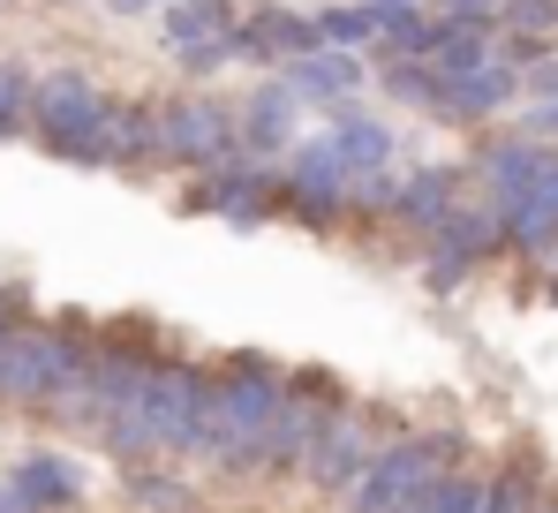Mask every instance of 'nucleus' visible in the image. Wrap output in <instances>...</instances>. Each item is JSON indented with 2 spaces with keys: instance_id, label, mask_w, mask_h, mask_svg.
Returning <instances> with one entry per match:
<instances>
[{
  "instance_id": "12",
  "label": "nucleus",
  "mask_w": 558,
  "mask_h": 513,
  "mask_svg": "<svg viewBox=\"0 0 558 513\" xmlns=\"http://www.w3.org/2000/svg\"><path fill=\"white\" fill-rule=\"evenodd\" d=\"M325 38H317V15H302V8H279L265 0L257 15H234V31H227V53L234 61H250V69H287V61H310Z\"/></svg>"
},
{
  "instance_id": "35",
  "label": "nucleus",
  "mask_w": 558,
  "mask_h": 513,
  "mask_svg": "<svg viewBox=\"0 0 558 513\" xmlns=\"http://www.w3.org/2000/svg\"><path fill=\"white\" fill-rule=\"evenodd\" d=\"M31 318V302H23V287H0V347H8V333Z\"/></svg>"
},
{
  "instance_id": "13",
  "label": "nucleus",
  "mask_w": 558,
  "mask_h": 513,
  "mask_svg": "<svg viewBox=\"0 0 558 513\" xmlns=\"http://www.w3.org/2000/svg\"><path fill=\"white\" fill-rule=\"evenodd\" d=\"M371 423H377V416H363V408L348 401L332 423L317 430V445H310V461H302V484H310V491H325V499H348V484L371 468V453L385 445Z\"/></svg>"
},
{
  "instance_id": "25",
  "label": "nucleus",
  "mask_w": 558,
  "mask_h": 513,
  "mask_svg": "<svg viewBox=\"0 0 558 513\" xmlns=\"http://www.w3.org/2000/svg\"><path fill=\"white\" fill-rule=\"evenodd\" d=\"M234 31V0H174L167 8V46L182 53L196 38H227Z\"/></svg>"
},
{
  "instance_id": "2",
  "label": "nucleus",
  "mask_w": 558,
  "mask_h": 513,
  "mask_svg": "<svg viewBox=\"0 0 558 513\" xmlns=\"http://www.w3.org/2000/svg\"><path fill=\"white\" fill-rule=\"evenodd\" d=\"M279 370L272 355H227L211 370V393H204V461L227 476V484H257V453H265V430L279 408Z\"/></svg>"
},
{
  "instance_id": "1",
  "label": "nucleus",
  "mask_w": 558,
  "mask_h": 513,
  "mask_svg": "<svg viewBox=\"0 0 558 513\" xmlns=\"http://www.w3.org/2000/svg\"><path fill=\"white\" fill-rule=\"evenodd\" d=\"M204 393L211 370L189 355H151V378L136 393V408L106 430L98 445L129 468V461H204Z\"/></svg>"
},
{
  "instance_id": "37",
  "label": "nucleus",
  "mask_w": 558,
  "mask_h": 513,
  "mask_svg": "<svg viewBox=\"0 0 558 513\" xmlns=\"http://www.w3.org/2000/svg\"><path fill=\"white\" fill-rule=\"evenodd\" d=\"M0 513H31V506H23V499H15V491H8V484H0Z\"/></svg>"
},
{
  "instance_id": "26",
  "label": "nucleus",
  "mask_w": 558,
  "mask_h": 513,
  "mask_svg": "<svg viewBox=\"0 0 558 513\" xmlns=\"http://www.w3.org/2000/svg\"><path fill=\"white\" fill-rule=\"evenodd\" d=\"M536 461L529 453H513L506 468H490V484H483V506L475 513H536Z\"/></svg>"
},
{
  "instance_id": "23",
  "label": "nucleus",
  "mask_w": 558,
  "mask_h": 513,
  "mask_svg": "<svg viewBox=\"0 0 558 513\" xmlns=\"http://www.w3.org/2000/svg\"><path fill=\"white\" fill-rule=\"evenodd\" d=\"M121 499L144 513H196V484H182L167 461H129L121 468Z\"/></svg>"
},
{
  "instance_id": "7",
  "label": "nucleus",
  "mask_w": 558,
  "mask_h": 513,
  "mask_svg": "<svg viewBox=\"0 0 558 513\" xmlns=\"http://www.w3.org/2000/svg\"><path fill=\"white\" fill-rule=\"evenodd\" d=\"M348 408V393L325 378V370H287L279 385V408H272V430H265V453H257V484H279V476H302L317 430Z\"/></svg>"
},
{
  "instance_id": "21",
  "label": "nucleus",
  "mask_w": 558,
  "mask_h": 513,
  "mask_svg": "<svg viewBox=\"0 0 558 513\" xmlns=\"http://www.w3.org/2000/svg\"><path fill=\"white\" fill-rule=\"evenodd\" d=\"M129 167H159L151 98H113L106 106V174H129Z\"/></svg>"
},
{
  "instance_id": "4",
  "label": "nucleus",
  "mask_w": 558,
  "mask_h": 513,
  "mask_svg": "<svg viewBox=\"0 0 558 513\" xmlns=\"http://www.w3.org/2000/svg\"><path fill=\"white\" fill-rule=\"evenodd\" d=\"M106 106H113V91L98 84L92 69H38V84H31V144L46 159L106 174Z\"/></svg>"
},
{
  "instance_id": "14",
  "label": "nucleus",
  "mask_w": 558,
  "mask_h": 513,
  "mask_svg": "<svg viewBox=\"0 0 558 513\" xmlns=\"http://www.w3.org/2000/svg\"><path fill=\"white\" fill-rule=\"evenodd\" d=\"M294 136H302V98L279 84V76L257 84L234 106V152H242V159H265V167H272V159L294 152Z\"/></svg>"
},
{
  "instance_id": "38",
  "label": "nucleus",
  "mask_w": 558,
  "mask_h": 513,
  "mask_svg": "<svg viewBox=\"0 0 558 513\" xmlns=\"http://www.w3.org/2000/svg\"><path fill=\"white\" fill-rule=\"evenodd\" d=\"M551 302H558V279H551Z\"/></svg>"
},
{
  "instance_id": "18",
  "label": "nucleus",
  "mask_w": 558,
  "mask_h": 513,
  "mask_svg": "<svg viewBox=\"0 0 558 513\" xmlns=\"http://www.w3.org/2000/svg\"><path fill=\"white\" fill-rule=\"evenodd\" d=\"M325 144L340 152V167L348 174H377L392 167V152H400V136H392V121L385 114H371V106H332V129H325Z\"/></svg>"
},
{
  "instance_id": "24",
  "label": "nucleus",
  "mask_w": 558,
  "mask_h": 513,
  "mask_svg": "<svg viewBox=\"0 0 558 513\" xmlns=\"http://www.w3.org/2000/svg\"><path fill=\"white\" fill-rule=\"evenodd\" d=\"M385 98H400V106H415V114H438L446 106V76L438 69H423V61H371Z\"/></svg>"
},
{
  "instance_id": "10",
  "label": "nucleus",
  "mask_w": 558,
  "mask_h": 513,
  "mask_svg": "<svg viewBox=\"0 0 558 513\" xmlns=\"http://www.w3.org/2000/svg\"><path fill=\"white\" fill-rule=\"evenodd\" d=\"M182 212L227 219L234 235H250V227H265L279 212V167H265V159H219V167H204L182 189Z\"/></svg>"
},
{
  "instance_id": "34",
  "label": "nucleus",
  "mask_w": 558,
  "mask_h": 513,
  "mask_svg": "<svg viewBox=\"0 0 558 513\" xmlns=\"http://www.w3.org/2000/svg\"><path fill=\"white\" fill-rule=\"evenodd\" d=\"M521 98H544V106H558V53H544L536 69H521Z\"/></svg>"
},
{
  "instance_id": "28",
  "label": "nucleus",
  "mask_w": 558,
  "mask_h": 513,
  "mask_svg": "<svg viewBox=\"0 0 558 513\" xmlns=\"http://www.w3.org/2000/svg\"><path fill=\"white\" fill-rule=\"evenodd\" d=\"M317 38L332 46V53H371L377 46V23L363 0H348V8H317Z\"/></svg>"
},
{
  "instance_id": "8",
  "label": "nucleus",
  "mask_w": 558,
  "mask_h": 513,
  "mask_svg": "<svg viewBox=\"0 0 558 513\" xmlns=\"http://www.w3.org/2000/svg\"><path fill=\"white\" fill-rule=\"evenodd\" d=\"M348 181L355 174L340 167V152L325 136H294V152L279 167V212L302 219L310 235H340L348 227Z\"/></svg>"
},
{
  "instance_id": "33",
  "label": "nucleus",
  "mask_w": 558,
  "mask_h": 513,
  "mask_svg": "<svg viewBox=\"0 0 558 513\" xmlns=\"http://www.w3.org/2000/svg\"><path fill=\"white\" fill-rule=\"evenodd\" d=\"M438 23H483V31H498V0H423Z\"/></svg>"
},
{
  "instance_id": "5",
  "label": "nucleus",
  "mask_w": 558,
  "mask_h": 513,
  "mask_svg": "<svg viewBox=\"0 0 558 513\" xmlns=\"http://www.w3.org/2000/svg\"><path fill=\"white\" fill-rule=\"evenodd\" d=\"M144 378H151V347H144V333H129V325H106V333H92V362H84V378H76V385L53 401V423L106 438V430H113L121 416H129V408H136Z\"/></svg>"
},
{
  "instance_id": "27",
  "label": "nucleus",
  "mask_w": 558,
  "mask_h": 513,
  "mask_svg": "<svg viewBox=\"0 0 558 513\" xmlns=\"http://www.w3.org/2000/svg\"><path fill=\"white\" fill-rule=\"evenodd\" d=\"M31 84H38V69L23 53H0V144L31 136Z\"/></svg>"
},
{
  "instance_id": "16",
  "label": "nucleus",
  "mask_w": 558,
  "mask_h": 513,
  "mask_svg": "<svg viewBox=\"0 0 558 513\" xmlns=\"http://www.w3.org/2000/svg\"><path fill=\"white\" fill-rule=\"evenodd\" d=\"M0 484H8V491H15L31 513H69V506H84V468H76L69 453H23Z\"/></svg>"
},
{
  "instance_id": "22",
  "label": "nucleus",
  "mask_w": 558,
  "mask_h": 513,
  "mask_svg": "<svg viewBox=\"0 0 558 513\" xmlns=\"http://www.w3.org/2000/svg\"><path fill=\"white\" fill-rule=\"evenodd\" d=\"M490 53H498V31H483V23H438V15H430V53H423V69H438L446 84H453V76H475Z\"/></svg>"
},
{
  "instance_id": "3",
  "label": "nucleus",
  "mask_w": 558,
  "mask_h": 513,
  "mask_svg": "<svg viewBox=\"0 0 558 513\" xmlns=\"http://www.w3.org/2000/svg\"><path fill=\"white\" fill-rule=\"evenodd\" d=\"M92 333L84 318H23L8 347H0V408L15 416H53V401L84 378L92 362Z\"/></svg>"
},
{
  "instance_id": "15",
  "label": "nucleus",
  "mask_w": 558,
  "mask_h": 513,
  "mask_svg": "<svg viewBox=\"0 0 558 513\" xmlns=\"http://www.w3.org/2000/svg\"><path fill=\"white\" fill-rule=\"evenodd\" d=\"M513 106H521V76L490 53L475 76H453V84H446L438 121H453V129H483V121H498V114H513Z\"/></svg>"
},
{
  "instance_id": "19",
  "label": "nucleus",
  "mask_w": 558,
  "mask_h": 513,
  "mask_svg": "<svg viewBox=\"0 0 558 513\" xmlns=\"http://www.w3.org/2000/svg\"><path fill=\"white\" fill-rule=\"evenodd\" d=\"M461 167H415L400 174V196H392V227H408V235H430L453 204H461Z\"/></svg>"
},
{
  "instance_id": "20",
  "label": "nucleus",
  "mask_w": 558,
  "mask_h": 513,
  "mask_svg": "<svg viewBox=\"0 0 558 513\" xmlns=\"http://www.w3.org/2000/svg\"><path fill=\"white\" fill-rule=\"evenodd\" d=\"M536 159H544V144H521L513 129H498V136H483V152H475V181H483V204H513L529 181H536Z\"/></svg>"
},
{
  "instance_id": "17",
  "label": "nucleus",
  "mask_w": 558,
  "mask_h": 513,
  "mask_svg": "<svg viewBox=\"0 0 558 513\" xmlns=\"http://www.w3.org/2000/svg\"><path fill=\"white\" fill-rule=\"evenodd\" d=\"M363 76H371V61H363V53H332V46H317L310 61H287V76H279V84L294 91L302 106H325V114H332V106H348V98L363 91Z\"/></svg>"
},
{
  "instance_id": "11",
  "label": "nucleus",
  "mask_w": 558,
  "mask_h": 513,
  "mask_svg": "<svg viewBox=\"0 0 558 513\" xmlns=\"http://www.w3.org/2000/svg\"><path fill=\"white\" fill-rule=\"evenodd\" d=\"M423 242H430V256H423V287H430V295H461L468 279L506 250V242H498V212H490V204H468V196L423 235Z\"/></svg>"
},
{
  "instance_id": "9",
  "label": "nucleus",
  "mask_w": 558,
  "mask_h": 513,
  "mask_svg": "<svg viewBox=\"0 0 558 513\" xmlns=\"http://www.w3.org/2000/svg\"><path fill=\"white\" fill-rule=\"evenodd\" d=\"M159 121V167H219V159H242L234 152V106L204 98V91H182V98H159L151 106Z\"/></svg>"
},
{
  "instance_id": "6",
  "label": "nucleus",
  "mask_w": 558,
  "mask_h": 513,
  "mask_svg": "<svg viewBox=\"0 0 558 513\" xmlns=\"http://www.w3.org/2000/svg\"><path fill=\"white\" fill-rule=\"evenodd\" d=\"M468 461V438L461 430H408V438H385L371 453V468L348 484V513H392L400 499H415L423 484H438L446 468Z\"/></svg>"
},
{
  "instance_id": "39",
  "label": "nucleus",
  "mask_w": 558,
  "mask_h": 513,
  "mask_svg": "<svg viewBox=\"0 0 558 513\" xmlns=\"http://www.w3.org/2000/svg\"><path fill=\"white\" fill-rule=\"evenodd\" d=\"M408 8H423V0H408Z\"/></svg>"
},
{
  "instance_id": "29",
  "label": "nucleus",
  "mask_w": 558,
  "mask_h": 513,
  "mask_svg": "<svg viewBox=\"0 0 558 513\" xmlns=\"http://www.w3.org/2000/svg\"><path fill=\"white\" fill-rule=\"evenodd\" d=\"M498 38L558 46V0H498Z\"/></svg>"
},
{
  "instance_id": "36",
  "label": "nucleus",
  "mask_w": 558,
  "mask_h": 513,
  "mask_svg": "<svg viewBox=\"0 0 558 513\" xmlns=\"http://www.w3.org/2000/svg\"><path fill=\"white\" fill-rule=\"evenodd\" d=\"M106 8H113V15H144L151 0H106Z\"/></svg>"
},
{
  "instance_id": "31",
  "label": "nucleus",
  "mask_w": 558,
  "mask_h": 513,
  "mask_svg": "<svg viewBox=\"0 0 558 513\" xmlns=\"http://www.w3.org/2000/svg\"><path fill=\"white\" fill-rule=\"evenodd\" d=\"M392 196H400V174L377 167L348 181V219H392Z\"/></svg>"
},
{
  "instance_id": "30",
  "label": "nucleus",
  "mask_w": 558,
  "mask_h": 513,
  "mask_svg": "<svg viewBox=\"0 0 558 513\" xmlns=\"http://www.w3.org/2000/svg\"><path fill=\"white\" fill-rule=\"evenodd\" d=\"M483 484H490V476L461 461V468H446V476L430 484V499H423V513H475V506H483Z\"/></svg>"
},
{
  "instance_id": "32",
  "label": "nucleus",
  "mask_w": 558,
  "mask_h": 513,
  "mask_svg": "<svg viewBox=\"0 0 558 513\" xmlns=\"http://www.w3.org/2000/svg\"><path fill=\"white\" fill-rule=\"evenodd\" d=\"M174 61H182L189 84H204V76H219L234 53H227V38H196V46H182V53H174Z\"/></svg>"
},
{
  "instance_id": "40",
  "label": "nucleus",
  "mask_w": 558,
  "mask_h": 513,
  "mask_svg": "<svg viewBox=\"0 0 558 513\" xmlns=\"http://www.w3.org/2000/svg\"><path fill=\"white\" fill-rule=\"evenodd\" d=\"M167 8H174V0H167Z\"/></svg>"
}]
</instances>
